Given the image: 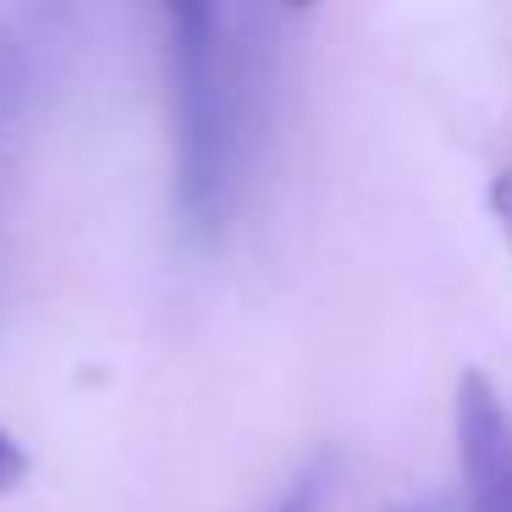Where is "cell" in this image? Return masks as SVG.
Wrapping results in <instances>:
<instances>
[{"mask_svg": "<svg viewBox=\"0 0 512 512\" xmlns=\"http://www.w3.org/2000/svg\"><path fill=\"white\" fill-rule=\"evenodd\" d=\"M276 23L259 6H166L171 188L182 232L221 243L254 182L276 83Z\"/></svg>", "mask_w": 512, "mask_h": 512, "instance_id": "obj_1", "label": "cell"}, {"mask_svg": "<svg viewBox=\"0 0 512 512\" xmlns=\"http://www.w3.org/2000/svg\"><path fill=\"white\" fill-rule=\"evenodd\" d=\"M452 435H457V468H463L468 507L512 512V408L479 369H468L457 380Z\"/></svg>", "mask_w": 512, "mask_h": 512, "instance_id": "obj_2", "label": "cell"}, {"mask_svg": "<svg viewBox=\"0 0 512 512\" xmlns=\"http://www.w3.org/2000/svg\"><path fill=\"white\" fill-rule=\"evenodd\" d=\"M28 111H34V61L12 28H0V254H6V193L23 155Z\"/></svg>", "mask_w": 512, "mask_h": 512, "instance_id": "obj_3", "label": "cell"}, {"mask_svg": "<svg viewBox=\"0 0 512 512\" xmlns=\"http://www.w3.org/2000/svg\"><path fill=\"white\" fill-rule=\"evenodd\" d=\"M270 512H325V463L303 468V474L270 501Z\"/></svg>", "mask_w": 512, "mask_h": 512, "instance_id": "obj_4", "label": "cell"}, {"mask_svg": "<svg viewBox=\"0 0 512 512\" xmlns=\"http://www.w3.org/2000/svg\"><path fill=\"white\" fill-rule=\"evenodd\" d=\"M490 215H496L501 237H507V248H512V171H501V177L490 182Z\"/></svg>", "mask_w": 512, "mask_h": 512, "instance_id": "obj_5", "label": "cell"}, {"mask_svg": "<svg viewBox=\"0 0 512 512\" xmlns=\"http://www.w3.org/2000/svg\"><path fill=\"white\" fill-rule=\"evenodd\" d=\"M23 474H28V457H23V446H17L12 435L0 430V490H12Z\"/></svg>", "mask_w": 512, "mask_h": 512, "instance_id": "obj_6", "label": "cell"}]
</instances>
